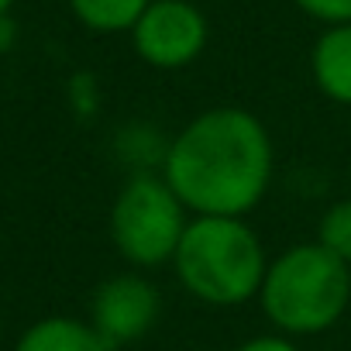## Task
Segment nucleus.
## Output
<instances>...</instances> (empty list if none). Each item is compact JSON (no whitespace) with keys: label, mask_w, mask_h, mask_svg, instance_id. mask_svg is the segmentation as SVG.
Listing matches in <instances>:
<instances>
[{"label":"nucleus","mask_w":351,"mask_h":351,"mask_svg":"<svg viewBox=\"0 0 351 351\" xmlns=\"http://www.w3.org/2000/svg\"><path fill=\"white\" fill-rule=\"evenodd\" d=\"M276 172L269 128L245 107L221 104L180 128L162 155V176L193 217L252 214Z\"/></svg>","instance_id":"1"},{"label":"nucleus","mask_w":351,"mask_h":351,"mask_svg":"<svg viewBox=\"0 0 351 351\" xmlns=\"http://www.w3.org/2000/svg\"><path fill=\"white\" fill-rule=\"evenodd\" d=\"M265 269V245L245 217H190L172 258L180 286L193 300L217 310L258 300Z\"/></svg>","instance_id":"2"},{"label":"nucleus","mask_w":351,"mask_h":351,"mask_svg":"<svg viewBox=\"0 0 351 351\" xmlns=\"http://www.w3.org/2000/svg\"><path fill=\"white\" fill-rule=\"evenodd\" d=\"M258 306L286 337L324 334L351 306V265L317 241L293 245L269 258Z\"/></svg>","instance_id":"3"},{"label":"nucleus","mask_w":351,"mask_h":351,"mask_svg":"<svg viewBox=\"0 0 351 351\" xmlns=\"http://www.w3.org/2000/svg\"><path fill=\"white\" fill-rule=\"evenodd\" d=\"M190 207L180 200L162 172H134L110 204V241L131 269H158L176 258Z\"/></svg>","instance_id":"4"},{"label":"nucleus","mask_w":351,"mask_h":351,"mask_svg":"<svg viewBox=\"0 0 351 351\" xmlns=\"http://www.w3.org/2000/svg\"><path fill=\"white\" fill-rule=\"evenodd\" d=\"M207 18L190 0H152L138 25L131 28L138 59L165 73L197 62L207 49Z\"/></svg>","instance_id":"5"},{"label":"nucleus","mask_w":351,"mask_h":351,"mask_svg":"<svg viewBox=\"0 0 351 351\" xmlns=\"http://www.w3.org/2000/svg\"><path fill=\"white\" fill-rule=\"evenodd\" d=\"M158 313H162L158 286L134 269L104 279L90 296V324L110 344V351L141 341L158 324Z\"/></svg>","instance_id":"6"},{"label":"nucleus","mask_w":351,"mask_h":351,"mask_svg":"<svg viewBox=\"0 0 351 351\" xmlns=\"http://www.w3.org/2000/svg\"><path fill=\"white\" fill-rule=\"evenodd\" d=\"M310 76L327 100L351 107V25L324 28L310 52Z\"/></svg>","instance_id":"7"},{"label":"nucleus","mask_w":351,"mask_h":351,"mask_svg":"<svg viewBox=\"0 0 351 351\" xmlns=\"http://www.w3.org/2000/svg\"><path fill=\"white\" fill-rule=\"evenodd\" d=\"M14 351H110V344L93 330L90 320L52 313L35 320L14 344Z\"/></svg>","instance_id":"8"},{"label":"nucleus","mask_w":351,"mask_h":351,"mask_svg":"<svg viewBox=\"0 0 351 351\" xmlns=\"http://www.w3.org/2000/svg\"><path fill=\"white\" fill-rule=\"evenodd\" d=\"M148 4L152 0H69L76 21L86 25L90 32H100V35L131 32Z\"/></svg>","instance_id":"9"},{"label":"nucleus","mask_w":351,"mask_h":351,"mask_svg":"<svg viewBox=\"0 0 351 351\" xmlns=\"http://www.w3.org/2000/svg\"><path fill=\"white\" fill-rule=\"evenodd\" d=\"M317 245H324L330 255H337L341 262L351 265V197L330 204L320 221H317Z\"/></svg>","instance_id":"10"},{"label":"nucleus","mask_w":351,"mask_h":351,"mask_svg":"<svg viewBox=\"0 0 351 351\" xmlns=\"http://www.w3.org/2000/svg\"><path fill=\"white\" fill-rule=\"evenodd\" d=\"M293 4L310 14L313 21L334 28V25H351V0H293Z\"/></svg>","instance_id":"11"},{"label":"nucleus","mask_w":351,"mask_h":351,"mask_svg":"<svg viewBox=\"0 0 351 351\" xmlns=\"http://www.w3.org/2000/svg\"><path fill=\"white\" fill-rule=\"evenodd\" d=\"M234 351H300V348H296V341H293V337H286V334L272 330V334H255V337L241 341Z\"/></svg>","instance_id":"12"},{"label":"nucleus","mask_w":351,"mask_h":351,"mask_svg":"<svg viewBox=\"0 0 351 351\" xmlns=\"http://www.w3.org/2000/svg\"><path fill=\"white\" fill-rule=\"evenodd\" d=\"M18 42V25L11 21V14H0V52H8Z\"/></svg>","instance_id":"13"},{"label":"nucleus","mask_w":351,"mask_h":351,"mask_svg":"<svg viewBox=\"0 0 351 351\" xmlns=\"http://www.w3.org/2000/svg\"><path fill=\"white\" fill-rule=\"evenodd\" d=\"M11 8H14V0H0V14H8Z\"/></svg>","instance_id":"14"},{"label":"nucleus","mask_w":351,"mask_h":351,"mask_svg":"<svg viewBox=\"0 0 351 351\" xmlns=\"http://www.w3.org/2000/svg\"><path fill=\"white\" fill-rule=\"evenodd\" d=\"M0 341H4V324H0Z\"/></svg>","instance_id":"15"}]
</instances>
